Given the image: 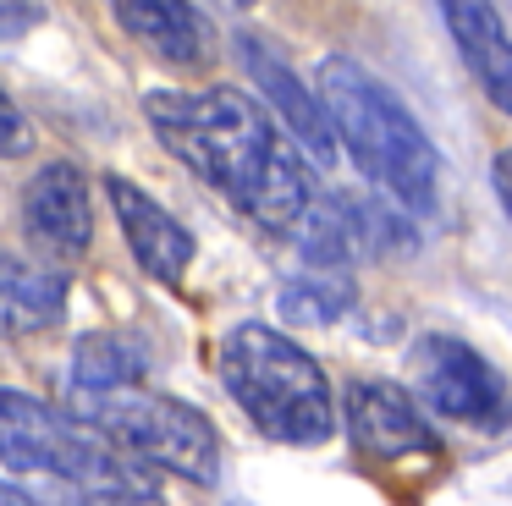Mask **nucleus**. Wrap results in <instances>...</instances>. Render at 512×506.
<instances>
[{"label": "nucleus", "mask_w": 512, "mask_h": 506, "mask_svg": "<svg viewBox=\"0 0 512 506\" xmlns=\"http://www.w3.org/2000/svg\"><path fill=\"white\" fill-rule=\"evenodd\" d=\"M144 116L155 138L188 171L221 187L254 226H298L303 204L314 198L309 160L259 99H248L243 88H155L144 94Z\"/></svg>", "instance_id": "f257e3e1"}, {"label": "nucleus", "mask_w": 512, "mask_h": 506, "mask_svg": "<svg viewBox=\"0 0 512 506\" xmlns=\"http://www.w3.org/2000/svg\"><path fill=\"white\" fill-rule=\"evenodd\" d=\"M314 94L336 132V149L353 154V165L391 198V209L430 215L441 187V154L419 116L353 55H325L314 72Z\"/></svg>", "instance_id": "f03ea898"}, {"label": "nucleus", "mask_w": 512, "mask_h": 506, "mask_svg": "<svg viewBox=\"0 0 512 506\" xmlns=\"http://www.w3.org/2000/svg\"><path fill=\"white\" fill-rule=\"evenodd\" d=\"M221 369L232 402L248 413V424L265 429L281 446H320L336 429V402L325 369L265 319H243L221 341Z\"/></svg>", "instance_id": "7ed1b4c3"}, {"label": "nucleus", "mask_w": 512, "mask_h": 506, "mask_svg": "<svg viewBox=\"0 0 512 506\" xmlns=\"http://www.w3.org/2000/svg\"><path fill=\"white\" fill-rule=\"evenodd\" d=\"M78 413L94 435H105L116 451H127L144 468L177 473L193 484L221 479V435L193 402L144 391V385H116L105 396L78 402Z\"/></svg>", "instance_id": "20e7f679"}, {"label": "nucleus", "mask_w": 512, "mask_h": 506, "mask_svg": "<svg viewBox=\"0 0 512 506\" xmlns=\"http://www.w3.org/2000/svg\"><path fill=\"white\" fill-rule=\"evenodd\" d=\"M0 462L12 473H50L61 484H116L144 473V462L17 385H0Z\"/></svg>", "instance_id": "39448f33"}, {"label": "nucleus", "mask_w": 512, "mask_h": 506, "mask_svg": "<svg viewBox=\"0 0 512 506\" xmlns=\"http://www.w3.org/2000/svg\"><path fill=\"white\" fill-rule=\"evenodd\" d=\"M292 237H298L309 270H353L358 259H380V253L413 248V237L402 231V220L391 209H375L353 193L309 198L298 226H292Z\"/></svg>", "instance_id": "423d86ee"}, {"label": "nucleus", "mask_w": 512, "mask_h": 506, "mask_svg": "<svg viewBox=\"0 0 512 506\" xmlns=\"http://www.w3.org/2000/svg\"><path fill=\"white\" fill-rule=\"evenodd\" d=\"M408 369H413V391L424 396V407L452 418V424H490L507 407L501 374L457 336H424L413 347Z\"/></svg>", "instance_id": "0eeeda50"}, {"label": "nucleus", "mask_w": 512, "mask_h": 506, "mask_svg": "<svg viewBox=\"0 0 512 506\" xmlns=\"http://www.w3.org/2000/svg\"><path fill=\"white\" fill-rule=\"evenodd\" d=\"M237 55H243V72L254 77L259 94H265V110L276 116V127L298 143L314 171H331L336 165V132H331V121H325V105H320V94H314V83H303V77L292 72V61L265 39V33H237Z\"/></svg>", "instance_id": "6e6552de"}, {"label": "nucleus", "mask_w": 512, "mask_h": 506, "mask_svg": "<svg viewBox=\"0 0 512 506\" xmlns=\"http://www.w3.org/2000/svg\"><path fill=\"white\" fill-rule=\"evenodd\" d=\"M23 231L45 259L67 264L94 248V193L89 171L72 160H45L23 182Z\"/></svg>", "instance_id": "1a4fd4ad"}, {"label": "nucleus", "mask_w": 512, "mask_h": 506, "mask_svg": "<svg viewBox=\"0 0 512 506\" xmlns=\"http://www.w3.org/2000/svg\"><path fill=\"white\" fill-rule=\"evenodd\" d=\"M342 413H347V440L375 462L441 457V440L424 424L419 402L391 380H353Z\"/></svg>", "instance_id": "9d476101"}, {"label": "nucleus", "mask_w": 512, "mask_h": 506, "mask_svg": "<svg viewBox=\"0 0 512 506\" xmlns=\"http://www.w3.org/2000/svg\"><path fill=\"white\" fill-rule=\"evenodd\" d=\"M105 198H111V215H116V226H122L133 259L144 264L155 281H166V286L188 281L193 253H199V248H193V231L182 226L171 209H160L138 182H127V176H116V171L105 176Z\"/></svg>", "instance_id": "9b49d317"}, {"label": "nucleus", "mask_w": 512, "mask_h": 506, "mask_svg": "<svg viewBox=\"0 0 512 506\" xmlns=\"http://www.w3.org/2000/svg\"><path fill=\"white\" fill-rule=\"evenodd\" d=\"M446 33H452L463 66L474 72V83L485 88V99L512 116V39L501 22L496 0H441Z\"/></svg>", "instance_id": "f8f14e48"}, {"label": "nucleus", "mask_w": 512, "mask_h": 506, "mask_svg": "<svg viewBox=\"0 0 512 506\" xmlns=\"http://www.w3.org/2000/svg\"><path fill=\"white\" fill-rule=\"evenodd\" d=\"M111 11L127 39L171 66H204L215 50V33L193 0H111Z\"/></svg>", "instance_id": "ddd939ff"}, {"label": "nucleus", "mask_w": 512, "mask_h": 506, "mask_svg": "<svg viewBox=\"0 0 512 506\" xmlns=\"http://www.w3.org/2000/svg\"><path fill=\"white\" fill-rule=\"evenodd\" d=\"M67 270L61 264H28L0 248V336H39L56 330L67 314Z\"/></svg>", "instance_id": "4468645a"}, {"label": "nucleus", "mask_w": 512, "mask_h": 506, "mask_svg": "<svg viewBox=\"0 0 512 506\" xmlns=\"http://www.w3.org/2000/svg\"><path fill=\"white\" fill-rule=\"evenodd\" d=\"M149 369V352L122 330H94L72 347V402L105 396L116 385H138V374Z\"/></svg>", "instance_id": "2eb2a0df"}, {"label": "nucleus", "mask_w": 512, "mask_h": 506, "mask_svg": "<svg viewBox=\"0 0 512 506\" xmlns=\"http://www.w3.org/2000/svg\"><path fill=\"white\" fill-rule=\"evenodd\" d=\"M358 286L347 270H309V275H292L281 281L276 292V314L287 325H336V319L353 308Z\"/></svg>", "instance_id": "dca6fc26"}, {"label": "nucleus", "mask_w": 512, "mask_h": 506, "mask_svg": "<svg viewBox=\"0 0 512 506\" xmlns=\"http://www.w3.org/2000/svg\"><path fill=\"white\" fill-rule=\"evenodd\" d=\"M67 506H166V501L138 473V479H116V484H67Z\"/></svg>", "instance_id": "f3484780"}, {"label": "nucleus", "mask_w": 512, "mask_h": 506, "mask_svg": "<svg viewBox=\"0 0 512 506\" xmlns=\"http://www.w3.org/2000/svg\"><path fill=\"white\" fill-rule=\"evenodd\" d=\"M23 154H34V127L17 110V99L0 88V160H23Z\"/></svg>", "instance_id": "a211bd4d"}, {"label": "nucleus", "mask_w": 512, "mask_h": 506, "mask_svg": "<svg viewBox=\"0 0 512 506\" xmlns=\"http://www.w3.org/2000/svg\"><path fill=\"white\" fill-rule=\"evenodd\" d=\"M39 17H45L39 0H0V44H12L28 28H39Z\"/></svg>", "instance_id": "6ab92c4d"}, {"label": "nucleus", "mask_w": 512, "mask_h": 506, "mask_svg": "<svg viewBox=\"0 0 512 506\" xmlns=\"http://www.w3.org/2000/svg\"><path fill=\"white\" fill-rule=\"evenodd\" d=\"M490 182H496L501 209L512 215V149H496V160H490Z\"/></svg>", "instance_id": "aec40b11"}, {"label": "nucleus", "mask_w": 512, "mask_h": 506, "mask_svg": "<svg viewBox=\"0 0 512 506\" xmlns=\"http://www.w3.org/2000/svg\"><path fill=\"white\" fill-rule=\"evenodd\" d=\"M0 506H39V501H34L28 490H17V484H6V479H0Z\"/></svg>", "instance_id": "412c9836"}, {"label": "nucleus", "mask_w": 512, "mask_h": 506, "mask_svg": "<svg viewBox=\"0 0 512 506\" xmlns=\"http://www.w3.org/2000/svg\"><path fill=\"white\" fill-rule=\"evenodd\" d=\"M232 6H259V0H232Z\"/></svg>", "instance_id": "4be33fe9"}]
</instances>
